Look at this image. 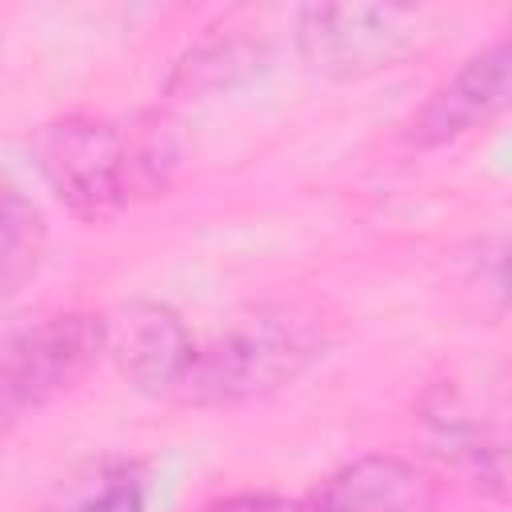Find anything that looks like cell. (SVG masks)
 <instances>
[{
	"label": "cell",
	"mask_w": 512,
	"mask_h": 512,
	"mask_svg": "<svg viewBox=\"0 0 512 512\" xmlns=\"http://www.w3.org/2000/svg\"><path fill=\"white\" fill-rule=\"evenodd\" d=\"M292 512H436V480L408 456L368 452L292 500Z\"/></svg>",
	"instance_id": "52a82bcc"
},
{
	"label": "cell",
	"mask_w": 512,
	"mask_h": 512,
	"mask_svg": "<svg viewBox=\"0 0 512 512\" xmlns=\"http://www.w3.org/2000/svg\"><path fill=\"white\" fill-rule=\"evenodd\" d=\"M292 36L312 72L364 80L416 56L436 36V16L400 4H308L296 12Z\"/></svg>",
	"instance_id": "277c9868"
},
{
	"label": "cell",
	"mask_w": 512,
	"mask_h": 512,
	"mask_svg": "<svg viewBox=\"0 0 512 512\" xmlns=\"http://www.w3.org/2000/svg\"><path fill=\"white\" fill-rule=\"evenodd\" d=\"M32 156L56 200L80 220H108L140 200L132 120L68 112L36 128Z\"/></svg>",
	"instance_id": "7a4b0ae2"
},
{
	"label": "cell",
	"mask_w": 512,
	"mask_h": 512,
	"mask_svg": "<svg viewBox=\"0 0 512 512\" xmlns=\"http://www.w3.org/2000/svg\"><path fill=\"white\" fill-rule=\"evenodd\" d=\"M104 360V316L56 312L0 340V440L32 412L76 392Z\"/></svg>",
	"instance_id": "3957f363"
},
{
	"label": "cell",
	"mask_w": 512,
	"mask_h": 512,
	"mask_svg": "<svg viewBox=\"0 0 512 512\" xmlns=\"http://www.w3.org/2000/svg\"><path fill=\"white\" fill-rule=\"evenodd\" d=\"M508 96H512V44L508 36H496L412 108V116L400 124V140L420 152L464 140L468 132L492 124L508 108Z\"/></svg>",
	"instance_id": "5b68a950"
},
{
	"label": "cell",
	"mask_w": 512,
	"mask_h": 512,
	"mask_svg": "<svg viewBox=\"0 0 512 512\" xmlns=\"http://www.w3.org/2000/svg\"><path fill=\"white\" fill-rule=\"evenodd\" d=\"M64 512H148L144 504V480L128 468L104 476L88 496H80L76 504H68Z\"/></svg>",
	"instance_id": "8fae6325"
},
{
	"label": "cell",
	"mask_w": 512,
	"mask_h": 512,
	"mask_svg": "<svg viewBox=\"0 0 512 512\" xmlns=\"http://www.w3.org/2000/svg\"><path fill=\"white\" fill-rule=\"evenodd\" d=\"M200 512H292V500L272 496V492H236L204 504Z\"/></svg>",
	"instance_id": "7c38bea8"
},
{
	"label": "cell",
	"mask_w": 512,
	"mask_h": 512,
	"mask_svg": "<svg viewBox=\"0 0 512 512\" xmlns=\"http://www.w3.org/2000/svg\"><path fill=\"white\" fill-rule=\"evenodd\" d=\"M328 348L324 328L296 308H264L236 320L208 344H196L192 364L176 388L188 408H236L264 400L300 380Z\"/></svg>",
	"instance_id": "6da1fadb"
},
{
	"label": "cell",
	"mask_w": 512,
	"mask_h": 512,
	"mask_svg": "<svg viewBox=\"0 0 512 512\" xmlns=\"http://www.w3.org/2000/svg\"><path fill=\"white\" fill-rule=\"evenodd\" d=\"M44 248H48L44 212L12 176L0 172V308H8L32 284Z\"/></svg>",
	"instance_id": "9c48e42d"
},
{
	"label": "cell",
	"mask_w": 512,
	"mask_h": 512,
	"mask_svg": "<svg viewBox=\"0 0 512 512\" xmlns=\"http://www.w3.org/2000/svg\"><path fill=\"white\" fill-rule=\"evenodd\" d=\"M428 424H432V444L444 456V464L456 468L472 488L504 500V480H508V472H504V436L492 432L484 420L460 412L456 404L432 408Z\"/></svg>",
	"instance_id": "ba28073f"
},
{
	"label": "cell",
	"mask_w": 512,
	"mask_h": 512,
	"mask_svg": "<svg viewBox=\"0 0 512 512\" xmlns=\"http://www.w3.org/2000/svg\"><path fill=\"white\" fill-rule=\"evenodd\" d=\"M260 68V44L248 36H220V40H200L196 48H188L168 76V92L172 96H204V92H220L232 88L240 80H248Z\"/></svg>",
	"instance_id": "30bf717a"
},
{
	"label": "cell",
	"mask_w": 512,
	"mask_h": 512,
	"mask_svg": "<svg viewBox=\"0 0 512 512\" xmlns=\"http://www.w3.org/2000/svg\"><path fill=\"white\" fill-rule=\"evenodd\" d=\"M196 352V336L164 300H124L104 312V360L128 388L172 400Z\"/></svg>",
	"instance_id": "8992f818"
}]
</instances>
